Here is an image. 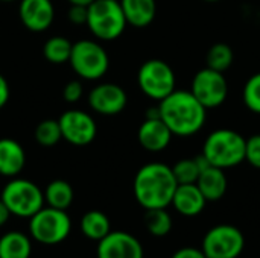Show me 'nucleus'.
Masks as SVG:
<instances>
[{
  "mask_svg": "<svg viewBox=\"0 0 260 258\" xmlns=\"http://www.w3.org/2000/svg\"><path fill=\"white\" fill-rule=\"evenodd\" d=\"M158 109L160 119L177 137H192L198 134L207 120V109L186 90H174L158 102Z\"/></svg>",
  "mask_w": 260,
  "mask_h": 258,
  "instance_id": "obj_1",
  "label": "nucleus"
},
{
  "mask_svg": "<svg viewBox=\"0 0 260 258\" xmlns=\"http://www.w3.org/2000/svg\"><path fill=\"white\" fill-rule=\"evenodd\" d=\"M178 182L172 167L165 163H148L134 176V198L145 210L168 208L172 202Z\"/></svg>",
  "mask_w": 260,
  "mask_h": 258,
  "instance_id": "obj_2",
  "label": "nucleus"
},
{
  "mask_svg": "<svg viewBox=\"0 0 260 258\" xmlns=\"http://www.w3.org/2000/svg\"><path fill=\"white\" fill-rule=\"evenodd\" d=\"M245 143L247 140L242 134L221 128L207 135L201 154L207 158L210 166L227 170L245 161Z\"/></svg>",
  "mask_w": 260,
  "mask_h": 258,
  "instance_id": "obj_3",
  "label": "nucleus"
},
{
  "mask_svg": "<svg viewBox=\"0 0 260 258\" xmlns=\"http://www.w3.org/2000/svg\"><path fill=\"white\" fill-rule=\"evenodd\" d=\"M87 26L101 41L119 38L128 23L119 0H94L87 6Z\"/></svg>",
  "mask_w": 260,
  "mask_h": 258,
  "instance_id": "obj_4",
  "label": "nucleus"
},
{
  "mask_svg": "<svg viewBox=\"0 0 260 258\" xmlns=\"http://www.w3.org/2000/svg\"><path fill=\"white\" fill-rule=\"evenodd\" d=\"M72 231V220L66 210L53 207H43L32 217H29V234L30 239L41 245H58L62 243Z\"/></svg>",
  "mask_w": 260,
  "mask_h": 258,
  "instance_id": "obj_5",
  "label": "nucleus"
},
{
  "mask_svg": "<svg viewBox=\"0 0 260 258\" xmlns=\"http://www.w3.org/2000/svg\"><path fill=\"white\" fill-rule=\"evenodd\" d=\"M0 199L5 202L12 216L29 219L44 207L43 190L24 178H12L2 190Z\"/></svg>",
  "mask_w": 260,
  "mask_h": 258,
  "instance_id": "obj_6",
  "label": "nucleus"
},
{
  "mask_svg": "<svg viewBox=\"0 0 260 258\" xmlns=\"http://www.w3.org/2000/svg\"><path fill=\"white\" fill-rule=\"evenodd\" d=\"M69 62L73 71L85 81L101 79L110 67L108 53L93 40H79L73 43Z\"/></svg>",
  "mask_w": 260,
  "mask_h": 258,
  "instance_id": "obj_7",
  "label": "nucleus"
},
{
  "mask_svg": "<svg viewBox=\"0 0 260 258\" xmlns=\"http://www.w3.org/2000/svg\"><path fill=\"white\" fill-rule=\"evenodd\" d=\"M137 84L145 96L160 102L175 90L177 79L168 62L163 59H148L139 68Z\"/></svg>",
  "mask_w": 260,
  "mask_h": 258,
  "instance_id": "obj_8",
  "label": "nucleus"
},
{
  "mask_svg": "<svg viewBox=\"0 0 260 258\" xmlns=\"http://www.w3.org/2000/svg\"><path fill=\"white\" fill-rule=\"evenodd\" d=\"M245 248V237L242 231L229 224H221L210 228L204 239L201 249L207 258H238Z\"/></svg>",
  "mask_w": 260,
  "mask_h": 258,
  "instance_id": "obj_9",
  "label": "nucleus"
},
{
  "mask_svg": "<svg viewBox=\"0 0 260 258\" xmlns=\"http://www.w3.org/2000/svg\"><path fill=\"white\" fill-rule=\"evenodd\" d=\"M190 93L206 109L221 106L229 96V82L224 73L213 68H201L192 79Z\"/></svg>",
  "mask_w": 260,
  "mask_h": 258,
  "instance_id": "obj_10",
  "label": "nucleus"
},
{
  "mask_svg": "<svg viewBox=\"0 0 260 258\" xmlns=\"http://www.w3.org/2000/svg\"><path fill=\"white\" fill-rule=\"evenodd\" d=\"M62 138L73 146H87L98 135L94 119L82 109H67L58 119Z\"/></svg>",
  "mask_w": 260,
  "mask_h": 258,
  "instance_id": "obj_11",
  "label": "nucleus"
},
{
  "mask_svg": "<svg viewBox=\"0 0 260 258\" xmlns=\"http://www.w3.org/2000/svg\"><path fill=\"white\" fill-rule=\"evenodd\" d=\"M128 103V96L125 90L111 82H104L91 88L88 93L90 108L101 116H117Z\"/></svg>",
  "mask_w": 260,
  "mask_h": 258,
  "instance_id": "obj_12",
  "label": "nucleus"
},
{
  "mask_svg": "<svg viewBox=\"0 0 260 258\" xmlns=\"http://www.w3.org/2000/svg\"><path fill=\"white\" fill-rule=\"evenodd\" d=\"M98 258H143V246L137 237L125 231H110L98 242Z\"/></svg>",
  "mask_w": 260,
  "mask_h": 258,
  "instance_id": "obj_13",
  "label": "nucleus"
},
{
  "mask_svg": "<svg viewBox=\"0 0 260 258\" xmlns=\"http://www.w3.org/2000/svg\"><path fill=\"white\" fill-rule=\"evenodd\" d=\"M18 17L30 32H44L55 18V8L50 0H20Z\"/></svg>",
  "mask_w": 260,
  "mask_h": 258,
  "instance_id": "obj_14",
  "label": "nucleus"
},
{
  "mask_svg": "<svg viewBox=\"0 0 260 258\" xmlns=\"http://www.w3.org/2000/svg\"><path fill=\"white\" fill-rule=\"evenodd\" d=\"M172 137L174 134L161 119H145L137 131L139 143L148 152L165 151L169 146Z\"/></svg>",
  "mask_w": 260,
  "mask_h": 258,
  "instance_id": "obj_15",
  "label": "nucleus"
},
{
  "mask_svg": "<svg viewBox=\"0 0 260 258\" xmlns=\"http://www.w3.org/2000/svg\"><path fill=\"white\" fill-rule=\"evenodd\" d=\"M207 199L197 184H178L171 205L184 217H195L206 208Z\"/></svg>",
  "mask_w": 260,
  "mask_h": 258,
  "instance_id": "obj_16",
  "label": "nucleus"
},
{
  "mask_svg": "<svg viewBox=\"0 0 260 258\" xmlns=\"http://www.w3.org/2000/svg\"><path fill=\"white\" fill-rule=\"evenodd\" d=\"M26 166V152L23 146L12 138H0V175L15 178Z\"/></svg>",
  "mask_w": 260,
  "mask_h": 258,
  "instance_id": "obj_17",
  "label": "nucleus"
},
{
  "mask_svg": "<svg viewBox=\"0 0 260 258\" xmlns=\"http://www.w3.org/2000/svg\"><path fill=\"white\" fill-rule=\"evenodd\" d=\"M197 186L207 199V202H216L222 199L229 189V179L225 170L210 166L203 170L197 179Z\"/></svg>",
  "mask_w": 260,
  "mask_h": 258,
  "instance_id": "obj_18",
  "label": "nucleus"
},
{
  "mask_svg": "<svg viewBox=\"0 0 260 258\" xmlns=\"http://www.w3.org/2000/svg\"><path fill=\"white\" fill-rule=\"evenodd\" d=\"M125 14L126 23L134 27L149 26L157 14L155 0H119Z\"/></svg>",
  "mask_w": 260,
  "mask_h": 258,
  "instance_id": "obj_19",
  "label": "nucleus"
},
{
  "mask_svg": "<svg viewBox=\"0 0 260 258\" xmlns=\"http://www.w3.org/2000/svg\"><path fill=\"white\" fill-rule=\"evenodd\" d=\"M30 237L20 231H9L0 237V258H29Z\"/></svg>",
  "mask_w": 260,
  "mask_h": 258,
  "instance_id": "obj_20",
  "label": "nucleus"
},
{
  "mask_svg": "<svg viewBox=\"0 0 260 258\" xmlns=\"http://www.w3.org/2000/svg\"><path fill=\"white\" fill-rule=\"evenodd\" d=\"M79 228H81V233L87 239L93 242H99L111 231V222L105 213L91 210V211H87L81 217Z\"/></svg>",
  "mask_w": 260,
  "mask_h": 258,
  "instance_id": "obj_21",
  "label": "nucleus"
},
{
  "mask_svg": "<svg viewBox=\"0 0 260 258\" xmlns=\"http://www.w3.org/2000/svg\"><path fill=\"white\" fill-rule=\"evenodd\" d=\"M43 195H44V202L49 207H53L58 210H67L72 205L73 198H75L73 187L64 179H55L49 182Z\"/></svg>",
  "mask_w": 260,
  "mask_h": 258,
  "instance_id": "obj_22",
  "label": "nucleus"
},
{
  "mask_svg": "<svg viewBox=\"0 0 260 258\" xmlns=\"http://www.w3.org/2000/svg\"><path fill=\"white\" fill-rule=\"evenodd\" d=\"M72 41L67 40L66 36H61V35H55L52 38H49L44 46H43V55L44 58L55 64V65H59V64H64V62H69L70 59V53H72Z\"/></svg>",
  "mask_w": 260,
  "mask_h": 258,
  "instance_id": "obj_23",
  "label": "nucleus"
},
{
  "mask_svg": "<svg viewBox=\"0 0 260 258\" xmlns=\"http://www.w3.org/2000/svg\"><path fill=\"white\" fill-rule=\"evenodd\" d=\"M172 217L166 211V208L146 210L145 214V227L149 234L154 237H165L172 230Z\"/></svg>",
  "mask_w": 260,
  "mask_h": 258,
  "instance_id": "obj_24",
  "label": "nucleus"
},
{
  "mask_svg": "<svg viewBox=\"0 0 260 258\" xmlns=\"http://www.w3.org/2000/svg\"><path fill=\"white\" fill-rule=\"evenodd\" d=\"M233 59H235V53L232 50V47L225 43H216L213 44L209 52H207V67L209 68H213L216 71H227L232 64H233Z\"/></svg>",
  "mask_w": 260,
  "mask_h": 258,
  "instance_id": "obj_25",
  "label": "nucleus"
},
{
  "mask_svg": "<svg viewBox=\"0 0 260 258\" xmlns=\"http://www.w3.org/2000/svg\"><path fill=\"white\" fill-rule=\"evenodd\" d=\"M34 137H35V141L43 148L55 146L62 138L58 120L46 119V120L40 122L34 131Z\"/></svg>",
  "mask_w": 260,
  "mask_h": 258,
  "instance_id": "obj_26",
  "label": "nucleus"
},
{
  "mask_svg": "<svg viewBox=\"0 0 260 258\" xmlns=\"http://www.w3.org/2000/svg\"><path fill=\"white\" fill-rule=\"evenodd\" d=\"M174 176L178 184H197L200 176V169L195 163V158H183L172 166Z\"/></svg>",
  "mask_w": 260,
  "mask_h": 258,
  "instance_id": "obj_27",
  "label": "nucleus"
},
{
  "mask_svg": "<svg viewBox=\"0 0 260 258\" xmlns=\"http://www.w3.org/2000/svg\"><path fill=\"white\" fill-rule=\"evenodd\" d=\"M244 105L254 114L260 116V71L248 78L242 90Z\"/></svg>",
  "mask_w": 260,
  "mask_h": 258,
  "instance_id": "obj_28",
  "label": "nucleus"
},
{
  "mask_svg": "<svg viewBox=\"0 0 260 258\" xmlns=\"http://www.w3.org/2000/svg\"><path fill=\"white\" fill-rule=\"evenodd\" d=\"M245 161L260 169V134L251 135L245 143Z\"/></svg>",
  "mask_w": 260,
  "mask_h": 258,
  "instance_id": "obj_29",
  "label": "nucleus"
},
{
  "mask_svg": "<svg viewBox=\"0 0 260 258\" xmlns=\"http://www.w3.org/2000/svg\"><path fill=\"white\" fill-rule=\"evenodd\" d=\"M62 96L66 99V102L69 103H76L82 99L84 96V85L81 81H69L66 85H64V90H62Z\"/></svg>",
  "mask_w": 260,
  "mask_h": 258,
  "instance_id": "obj_30",
  "label": "nucleus"
},
{
  "mask_svg": "<svg viewBox=\"0 0 260 258\" xmlns=\"http://www.w3.org/2000/svg\"><path fill=\"white\" fill-rule=\"evenodd\" d=\"M67 18H69L70 23H73L76 26L87 24V6L70 5V8L67 11Z\"/></svg>",
  "mask_w": 260,
  "mask_h": 258,
  "instance_id": "obj_31",
  "label": "nucleus"
},
{
  "mask_svg": "<svg viewBox=\"0 0 260 258\" xmlns=\"http://www.w3.org/2000/svg\"><path fill=\"white\" fill-rule=\"evenodd\" d=\"M171 258H207L204 255L203 249L200 248H193V246H186V248H181L178 251L174 252V255Z\"/></svg>",
  "mask_w": 260,
  "mask_h": 258,
  "instance_id": "obj_32",
  "label": "nucleus"
},
{
  "mask_svg": "<svg viewBox=\"0 0 260 258\" xmlns=\"http://www.w3.org/2000/svg\"><path fill=\"white\" fill-rule=\"evenodd\" d=\"M9 94H11V91H9V84H8V81H6V78L0 73V109L8 103Z\"/></svg>",
  "mask_w": 260,
  "mask_h": 258,
  "instance_id": "obj_33",
  "label": "nucleus"
},
{
  "mask_svg": "<svg viewBox=\"0 0 260 258\" xmlns=\"http://www.w3.org/2000/svg\"><path fill=\"white\" fill-rule=\"evenodd\" d=\"M11 216H12L11 211L8 210V207L5 205V202L0 199V227H3V225L9 220Z\"/></svg>",
  "mask_w": 260,
  "mask_h": 258,
  "instance_id": "obj_34",
  "label": "nucleus"
},
{
  "mask_svg": "<svg viewBox=\"0 0 260 258\" xmlns=\"http://www.w3.org/2000/svg\"><path fill=\"white\" fill-rule=\"evenodd\" d=\"M145 119H160V109H158V105L157 106H151L148 108L146 111V117Z\"/></svg>",
  "mask_w": 260,
  "mask_h": 258,
  "instance_id": "obj_35",
  "label": "nucleus"
},
{
  "mask_svg": "<svg viewBox=\"0 0 260 258\" xmlns=\"http://www.w3.org/2000/svg\"><path fill=\"white\" fill-rule=\"evenodd\" d=\"M70 5H82V6H88L91 2H94V0H67Z\"/></svg>",
  "mask_w": 260,
  "mask_h": 258,
  "instance_id": "obj_36",
  "label": "nucleus"
},
{
  "mask_svg": "<svg viewBox=\"0 0 260 258\" xmlns=\"http://www.w3.org/2000/svg\"><path fill=\"white\" fill-rule=\"evenodd\" d=\"M0 2H15V0H0Z\"/></svg>",
  "mask_w": 260,
  "mask_h": 258,
  "instance_id": "obj_37",
  "label": "nucleus"
},
{
  "mask_svg": "<svg viewBox=\"0 0 260 258\" xmlns=\"http://www.w3.org/2000/svg\"><path fill=\"white\" fill-rule=\"evenodd\" d=\"M204 2H219V0H204Z\"/></svg>",
  "mask_w": 260,
  "mask_h": 258,
  "instance_id": "obj_38",
  "label": "nucleus"
}]
</instances>
